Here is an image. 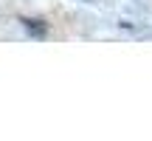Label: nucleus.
Here are the masks:
<instances>
[{"mask_svg": "<svg viewBox=\"0 0 152 141\" xmlns=\"http://www.w3.org/2000/svg\"><path fill=\"white\" fill-rule=\"evenodd\" d=\"M23 26H26L31 34H37V37L45 34V23H39V20H23Z\"/></svg>", "mask_w": 152, "mask_h": 141, "instance_id": "obj_1", "label": "nucleus"}]
</instances>
